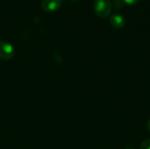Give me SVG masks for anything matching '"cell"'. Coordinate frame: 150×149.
<instances>
[{"label": "cell", "mask_w": 150, "mask_h": 149, "mask_svg": "<svg viewBox=\"0 0 150 149\" xmlns=\"http://www.w3.org/2000/svg\"><path fill=\"white\" fill-rule=\"evenodd\" d=\"M147 128H148L149 132L150 133V119H149V120L148 121V123H147Z\"/></svg>", "instance_id": "8"}, {"label": "cell", "mask_w": 150, "mask_h": 149, "mask_svg": "<svg viewBox=\"0 0 150 149\" xmlns=\"http://www.w3.org/2000/svg\"><path fill=\"white\" fill-rule=\"evenodd\" d=\"M110 24L111 25L115 28V29H120V28H123L124 25H125V18L124 17L120 14V13H114L112 14L111 17H110Z\"/></svg>", "instance_id": "4"}, {"label": "cell", "mask_w": 150, "mask_h": 149, "mask_svg": "<svg viewBox=\"0 0 150 149\" xmlns=\"http://www.w3.org/2000/svg\"><path fill=\"white\" fill-rule=\"evenodd\" d=\"M93 8L96 14L102 18H107L112 12V4L110 0H94Z\"/></svg>", "instance_id": "1"}, {"label": "cell", "mask_w": 150, "mask_h": 149, "mask_svg": "<svg viewBox=\"0 0 150 149\" xmlns=\"http://www.w3.org/2000/svg\"><path fill=\"white\" fill-rule=\"evenodd\" d=\"M140 149H150V139L145 140V141L142 143Z\"/></svg>", "instance_id": "6"}, {"label": "cell", "mask_w": 150, "mask_h": 149, "mask_svg": "<svg viewBox=\"0 0 150 149\" xmlns=\"http://www.w3.org/2000/svg\"><path fill=\"white\" fill-rule=\"evenodd\" d=\"M62 0H42L41 8L47 12H54L62 6Z\"/></svg>", "instance_id": "3"}, {"label": "cell", "mask_w": 150, "mask_h": 149, "mask_svg": "<svg viewBox=\"0 0 150 149\" xmlns=\"http://www.w3.org/2000/svg\"><path fill=\"white\" fill-rule=\"evenodd\" d=\"M112 6L116 10H120L124 7V2H123V0H113Z\"/></svg>", "instance_id": "5"}, {"label": "cell", "mask_w": 150, "mask_h": 149, "mask_svg": "<svg viewBox=\"0 0 150 149\" xmlns=\"http://www.w3.org/2000/svg\"><path fill=\"white\" fill-rule=\"evenodd\" d=\"M15 54V49L11 44L7 41L0 40V59L8 61L13 58Z\"/></svg>", "instance_id": "2"}, {"label": "cell", "mask_w": 150, "mask_h": 149, "mask_svg": "<svg viewBox=\"0 0 150 149\" xmlns=\"http://www.w3.org/2000/svg\"><path fill=\"white\" fill-rule=\"evenodd\" d=\"M126 149H134V148H126Z\"/></svg>", "instance_id": "9"}, {"label": "cell", "mask_w": 150, "mask_h": 149, "mask_svg": "<svg viewBox=\"0 0 150 149\" xmlns=\"http://www.w3.org/2000/svg\"><path fill=\"white\" fill-rule=\"evenodd\" d=\"M140 0H123L124 4H127V5H135L139 3Z\"/></svg>", "instance_id": "7"}, {"label": "cell", "mask_w": 150, "mask_h": 149, "mask_svg": "<svg viewBox=\"0 0 150 149\" xmlns=\"http://www.w3.org/2000/svg\"><path fill=\"white\" fill-rule=\"evenodd\" d=\"M73 1H77V0H73Z\"/></svg>", "instance_id": "10"}]
</instances>
